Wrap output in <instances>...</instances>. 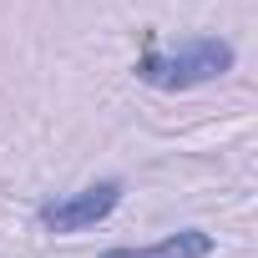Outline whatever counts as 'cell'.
Wrapping results in <instances>:
<instances>
[{
  "mask_svg": "<svg viewBox=\"0 0 258 258\" xmlns=\"http://www.w3.org/2000/svg\"><path fill=\"white\" fill-rule=\"evenodd\" d=\"M213 233L203 228H177L157 243H121V248H101L96 258H213Z\"/></svg>",
  "mask_w": 258,
  "mask_h": 258,
  "instance_id": "3957f363",
  "label": "cell"
},
{
  "mask_svg": "<svg viewBox=\"0 0 258 258\" xmlns=\"http://www.w3.org/2000/svg\"><path fill=\"white\" fill-rule=\"evenodd\" d=\"M233 66H238V51L223 36H187L172 51H157V41L147 36V51L137 56L132 71H137V81H147L157 91H192V86L228 76Z\"/></svg>",
  "mask_w": 258,
  "mask_h": 258,
  "instance_id": "6da1fadb",
  "label": "cell"
},
{
  "mask_svg": "<svg viewBox=\"0 0 258 258\" xmlns=\"http://www.w3.org/2000/svg\"><path fill=\"white\" fill-rule=\"evenodd\" d=\"M126 198V182L121 177H101V182H86L76 192H61V198H46L36 208V223L46 233H86L96 223H106Z\"/></svg>",
  "mask_w": 258,
  "mask_h": 258,
  "instance_id": "7a4b0ae2",
  "label": "cell"
}]
</instances>
